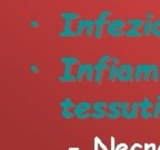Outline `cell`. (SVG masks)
<instances>
[{"label":"cell","instance_id":"obj_17","mask_svg":"<svg viewBox=\"0 0 160 150\" xmlns=\"http://www.w3.org/2000/svg\"><path fill=\"white\" fill-rule=\"evenodd\" d=\"M95 32V21L92 19H87V26H86L85 33L87 37H91Z\"/></svg>","mask_w":160,"mask_h":150},{"label":"cell","instance_id":"obj_15","mask_svg":"<svg viewBox=\"0 0 160 150\" xmlns=\"http://www.w3.org/2000/svg\"><path fill=\"white\" fill-rule=\"evenodd\" d=\"M151 35L155 37H160V17L152 21L151 26Z\"/></svg>","mask_w":160,"mask_h":150},{"label":"cell","instance_id":"obj_19","mask_svg":"<svg viewBox=\"0 0 160 150\" xmlns=\"http://www.w3.org/2000/svg\"><path fill=\"white\" fill-rule=\"evenodd\" d=\"M117 66L110 63V68L108 69V80L109 81H113L115 79H117Z\"/></svg>","mask_w":160,"mask_h":150},{"label":"cell","instance_id":"obj_20","mask_svg":"<svg viewBox=\"0 0 160 150\" xmlns=\"http://www.w3.org/2000/svg\"><path fill=\"white\" fill-rule=\"evenodd\" d=\"M150 66H151V80L156 82L159 80V68L156 63H150Z\"/></svg>","mask_w":160,"mask_h":150},{"label":"cell","instance_id":"obj_34","mask_svg":"<svg viewBox=\"0 0 160 150\" xmlns=\"http://www.w3.org/2000/svg\"><path fill=\"white\" fill-rule=\"evenodd\" d=\"M159 80H160V68H159Z\"/></svg>","mask_w":160,"mask_h":150},{"label":"cell","instance_id":"obj_14","mask_svg":"<svg viewBox=\"0 0 160 150\" xmlns=\"http://www.w3.org/2000/svg\"><path fill=\"white\" fill-rule=\"evenodd\" d=\"M143 76V63H137L135 67V73H133V79L136 81L141 80Z\"/></svg>","mask_w":160,"mask_h":150},{"label":"cell","instance_id":"obj_3","mask_svg":"<svg viewBox=\"0 0 160 150\" xmlns=\"http://www.w3.org/2000/svg\"><path fill=\"white\" fill-rule=\"evenodd\" d=\"M127 21L121 18H115L107 25V32L110 37L119 38L125 35V26Z\"/></svg>","mask_w":160,"mask_h":150},{"label":"cell","instance_id":"obj_33","mask_svg":"<svg viewBox=\"0 0 160 150\" xmlns=\"http://www.w3.org/2000/svg\"><path fill=\"white\" fill-rule=\"evenodd\" d=\"M156 100H157V101H160V93L156 95Z\"/></svg>","mask_w":160,"mask_h":150},{"label":"cell","instance_id":"obj_4","mask_svg":"<svg viewBox=\"0 0 160 150\" xmlns=\"http://www.w3.org/2000/svg\"><path fill=\"white\" fill-rule=\"evenodd\" d=\"M135 69L133 66L129 62H122L118 66L117 69V80L121 82H129L133 80Z\"/></svg>","mask_w":160,"mask_h":150},{"label":"cell","instance_id":"obj_6","mask_svg":"<svg viewBox=\"0 0 160 150\" xmlns=\"http://www.w3.org/2000/svg\"><path fill=\"white\" fill-rule=\"evenodd\" d=\"M155 103H153L152 99L148 96H146L141 101H139V116L142 119L149 120L152 118V113H151V109L153 108Z\"/></svg>","mask_w":160,"mask_h":150},{"label":"cell","instance_id":"obj_12","mask_svg":"<svg viewBox=\"0 0 160 150\" xmlns=\"http://www.w3.org/2000/svg\"><path fill=\"white\" fill-rule=\"evenodd\" d=\"M86 70H87V63H79L77 67V72H76V79L77 81H81L82 78L86 75Z\"/></svg>","mask_w":160,"mask_h":150},{"label":"cell","instance_id":"obj_30","mask_svg":"<svg viewBox=\"0 0 160 150\" xmlns=\"http://www.w3.org/2000/svg\"><path fill=\"white\" fill-rule=\"evenodd\" d=\"M30 71L32 73H38L39 72V67H38L37 65H31V67H30Z\"/></svg>","mask_w":160,"mask_h":150},{"label":"cell","instance_id":"obj_23","mask_svg":"<svg viewBox=\"0 0 160 150\" xmlns=\"http://www.w3.org/2000/svg\"><path fill=\"white\" fill-rule=\"evenodd\" d=\"M102 77H103V70H100V69L95 70V77H93V81H95L97 85L101 83V81H102Z\"/></svg>","mask_w":160,"mask_h":150},{"label":"cell","instance_id":"obj_2","mask_svg":"<svg viewBox=\"0 0 160 150\" xmlns=\"http://www.w3.org/2000/svg\"><path fill=\"white\" fill-rule=\"evenodd\" d=\"M60 17H61V19L65 20V25H63L62 31H60L58 33L59 37H62V38L76 37L77 36L76 35V30H73L71 28V25H72L73 20H77L79 18L78 12H75V11H62V12L60 13Z\"/></svg>","mask_w":160,"mask_h":150},{"label":"cell","instance_id":"obj_13","mask_svg":"<svg viewBox=\"0 0 160 150\" xmlns=\"http://www.w3.org/2000/svg\"><path fill=\"white\" fill-rule=\"evenodd\" d=\"M75 103H73V101L71 99H70L69 97H66V98H63L61 101L59 102V107L61 108V110L62 109H69V110H71V109H73L75 108Z\"/></svg>","mask_w":160,"mask_h":150},{"label":"cell","instance_id":"obj_27","mask_svg":"<svg viewBox=\"0 0 160 150\" xmlns=\"http://www.w3.org/2000/svg\"><path fill=\"white\" fill-rule=\"evenodd\" d=\"M111 16V11H110L109 9H105V10H102L101 12L99 13V17H101V18H105V19H108V18Z\"/></svg>","mask_w":160,"mask_h":150},{"label":"cell","instance_id":"obj_18","mask_svg":"<svg viewBox=\"0 0 160 150\" xmlns=\"http://www.w3.org/2000/svg\"><path fill=\"white\" fill-rule=\"evenodd\" d=\"M127 23H129L130 26L142 28L143 23H145V20L141 19V18H129V19H127Z\"/></svg>","mask_w":160,"mask_h":150},{"label":"cell","instance_id":"obj_8","mask_svg":"<svg viewBox=\"0 0 160 150\" xmlns=\"http://www.w3.org/2000/svg\"><path fill=\"white\" fill-rule=\"evenodd\" d=\"M121 106L122 102L121 101H112L108 105V110L109 112L106 113V117L110 120H116L121 116Z\"/></svg>","mask_w":160,"mask_h":150},{"label":"cell","instance_id":"obj_21","mask_svg":"<svg viewBox=\"0 0 160 150\" xmlns=\"http://www.w3.org/2000/svg\"><path fill=\"white\" fill-rule=\"evenodd\" d=\"M151 26H152V21L151 20H145L142 27V36L148 37L149 33H151Z\"/></svg>","mask_w":160,"mask_h":150},{"label":"cell","instance_id":"obj_32","mask_svg":"<svg viewBox=\"0 0 160 150\" xmlns=\"http://www.w3.org/2000/svg\"><path fill=\"white\" fill-rule=\"evenodd\" d=\"M152 18H153V13L152 12L148 11V12L146 13V20H151V21H152Z\"/></svg>","mask_w":160,"mask_h":150},{"label":"cell","instance_id":"obj_26","mask_svg":"<svg viewBox=\"0 0 160 150\" xmlns=\"http://www.w3.org/2000/svg\"><path fill=\"white\" fill-rule=\"evenodd\" d=\"M160 116V101H157L152 108V118L153 119H158Z\"/></svg>","mask_w":160,"mask_h":150},{"label":"cell","instance_id":"obj_9","mask_svg":"<svg viewBox=\"0 0 160 150\" xmlns=\"http://www.w3.org/2000/svg\"><path fill=\"white\" fill-rule=\"evenodd\" d=\"M107 108H108V105L105 101H96L92 105L93 112L99 113V115H101L102 117L106 116V109H107Z\"/></svg>","mask_w":160,"mask_h":150},{"label":"cell","instance_id":"obj_31","mask_svg":"<svg viewBox=\"0 0 160 150\" xmlns=\"http://www.w3.org/2000/svg\"><path fill=\"white\" fill-rule=\"evenodd\" d=\"M30 27L31 28H38L39 27V22H38L37 20H31V21H30Z\"/></svg>","mask_w":160,"mask_h":150},{"label":"cell","instance_id":"obj_29","mask_svg":"<svg viewBox=\"0 0 160 150\" xmlns=\"http://www.w3.org/2000/svg\"><path fill=\"white\" fill-rule=\"evenodd\" d=\"M90 118H92V119H96V120H100V119H102V116L101 115H99V113H97V112H92L91 115H90Z\"/></svg>","mask_w":160,"mask_h":150},{"label":"cell","instance_id":"obj_24","mask_svg":"<svg viewBox=\"0 0 160 150\" xmlns=\"http://www.w3.org/2000/svg\"><path fill=\"white\" fill-rule=\"evenodd\" d=\"M102 31H103V26L102 25H95V38L96 39H101L102 37Z\"/></svg>","mask_w":160,"mask_h":150},{"label":"cell","instance_id":"obj_1","mask_svg":"<svg viewBox=\"0 0 160 150\" xmlns=\"http://www.w3.org/2000/svg\"><path fill=\"white\" fill-rule=\"evenodd\" d=\"M59 61L65 65L62 76H59L58 80L60 82H73L76 81V75L71 73V69L75 65H79V59L73 56H65V57H60Z\"/></svg>","mask_w":160,"mask_h":150},{"label":"cell","instance_id":"obj_5","mask_svg":"<svg viewBox=\"0 0 160 150\" xmlns=\"http://www.w3.org/2000/svg\"><path fill=\"white\" fill-rule=\"evenodd\" d=\"M139 115V101H125L121 106V117L127 120H133Z\"/></svg>","mask_w":160,"mask_h":150},{"label":"cell","instance_id":"obj_16","mask_svg":"<svg viewBox=\"0 0 160 150\" xmlns=\"http://www.w3.org/2000/svg\"><path fill=\"white\" fill-rule=\"evenodd\" d=\"M93 77H95V68H93V65L87 63V70H86L85 79L89 82V81H92Z\"/></svg>","mask_w":160,"mask_h":150},{"label":"cell","instance_id":"obj_22","mask_svg":"<svg viewBox=\"0 0 160 150\" xmlns=\"http://www.w3.org/2000/svg\"><path fill=\"white\" fill-rule=\"evenodd\" d=\"M151 77V66L150 63H143V81H148Z\"/></svg>","mask_w":160,"mask_h":150},{"label":"cell","instance_id":"obj_7","mask_svg":"<svg viewBox=\"0 0 160 150\" xmlns=\"http://www.w3.org/2000/svg\"><path fill=\"white\" fill-rule=\"evenodd\" d=\"M92 109V105L88 101H81L77 103L73 108V113L75 117L79 120H86L87 118L90 117V110Z\"/></svg>","mask_w":160,"mask_h":150},{"label":"cell","instance_id":"obj_10","mask_svg":"<svg viewBox=\"0 0 160 150\" xmlns=\"http://www.w3.org/2000/svg\"><path fill=\"white\" fill-rule=\"evenodd\" d=\"M86 26H87V19L81 18L77 21V26H76V35L77 37H81L83 31L86 30Z\"/></svg>","mask_w":160,"mask_h":150},{"label":"cell","instance_id":"obj_11","mask_svg":"<svg viewBox=\"0 0 160 150\" xmlns=\"http://www.w3.org/2000/svg\"><path fill=\"white\" fill-rule=\"evenodd\" d=\"M140 28L139 27H135V26H130L129 29L126 31L125 36L127 38H140L141 36H142V33L140 32V31H138Z\"/></svg>","mask_w":160,"mask_h":150},{"label":"cell","instance_id":"obj_25","mask_svg":"<svg viewBox=\"0 0 160 150\" xmlns=\"http://www.w3.org/2000/svg\"><path fill=\"white\" fill-rule=\"evenodd\" d=\"M61 117H62L63 119L69 120L75 117V113H73V111H71V110H69V109H62L61 110Z\"/></svg>","mask_w":160,"mask_h":150},{"label":"cell","instance_id":"obj_28","mask_svg":"<svg viewBox=\"0 0 160 150\" xmlns=\"http://www.w3.org/2000/svg\"><path fill=\"white\" fill-rule=\"evenodd\" d=\"M110 63H111V65L118 66V63H119V58H118L117 56H112V57H111V61H110Z\"/></svg>","mask_w":160,"mask_h":150},{"label":"cell","instance_id":"obj_35","mask_svg":"<svg viewBox=\"0 0 160 150\" xmlns=\"http://www.w3.org/2000/svg\"><path fill=\"white\" fill-rule=\"evenodd\" d=\"M159 150H160V148H159Z\"/></svg>","mask_w":160,"mask_h":150}]
</instances>
